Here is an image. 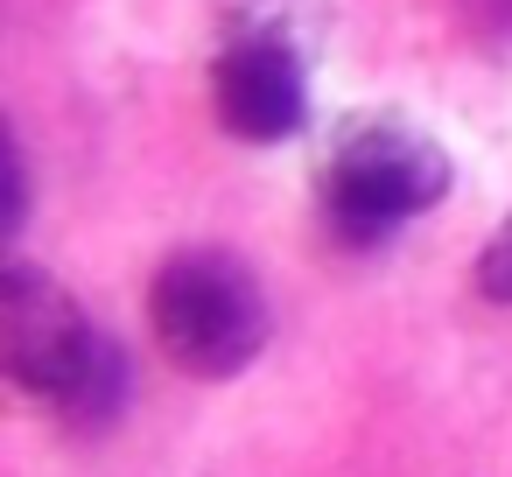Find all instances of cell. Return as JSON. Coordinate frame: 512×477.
<instances>
[{
    "label": "cell",
    "instance_id": "6da1fadb",
    "mask_svg": "<svg viewBox=\"0 0 512 477\" xmlns=\"http://www.w3.org/2000/svg\"><path fill=\"white\" fill-rule=\"evenodd\" d=\"M127 393L134 372L120 337H106L57 274L0 260V414H43L78 435H106Z\"/></svg>",
    "mask_w": 512,
    "mask_h": 477
},
{
    "label": "cell",
    "instance_id": "8992f818",
    "mask_svg": "<svg viewBox=\"0 0 512 477\" xmlns=\"http://www.w3.org/2000/svg\"><path fill=\"white\" fill-rule=\"evenodd\" d=\"M477 295L484 302H498V309H512V218L484 239V253H477Z\"/></svg>",
    "mask_w": 512,
    "mask_h": 477
},
{
    "label": "cell",
    "instance_id": "277c9868",
    "mask_svg": "<svg viewBox=\"0 0 512 477\" xmlns=\"http://www.w3.org/2000/svg\"><path fill=\"white\" fill-rule=\"evenodd\" d=\"M148 323H155L162 358L190 379H239L274 337L260 274L225 246L169 253L148 281Z\"/></svg>",
    "mask_w": 512,
    "mask_h": 477
},
{
    "label": "cell",
    "instance_id": "7a4b0ae2",
    "mask_svg": "<svg viewBox=\"0 0 512 477\" xmlns=\"http://www.w3.org/2000/svg\"><path fill=\"white\" fill-rule=\"evenodd\" d=\"M449 197V155L428 127L400 113H358L330 134L316 162V211L337 246L365 253L428 218Z\"/></svg>",
    "mask_w": 512,
    "mask_h": 477
},
{
    "label": "cell",
    "instance_id": "3957f363",
    "mask_svg": "<svg viewBox=\"0 0 512 477\" xmlns=\"http://www.w3.org/2000/svg\"><path fill=\"white\" fill-rule=\"evenodd\" d=\"M323 0H218L211 113L232 141L274 148L309 120V64L323 43Z\"/></svg>",
    "mask_w": 512,
    "mask_h": 477
},
{
    "label": "cell",
    "instance_id": "5b68a950",
    "mask_svg": "<svg viewBox=\"0 0 512 477\" xmlns=\"http://www.w3.org/2000/svg\"><path fill=\"white\" fill-rule=\"evenodd\" d=\"M22 211H29V162H22L8 120H0V239L22 232Z\"/></svg>",
    "mask_w": 512,
    "mask_h": 477
}]
</instances>
